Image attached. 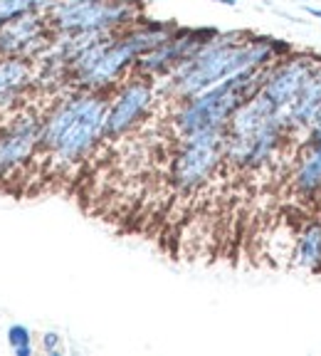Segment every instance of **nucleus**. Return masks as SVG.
<instances>
[{
  "mask_svg": "<svg viewBox=\"0 0 321 356\" xmlns=\"http://www.w3.org/2000/svg\"><path fill=\"white\" fill-rule=\"evenodd\" d=\"M289 52H292V44L282 40L240 33V30H233V33L217 30L193 57L183 60L163 77L166 92L176 102L190 99L242 70L267 67Z\"/></svg>",
  "mask_w": 321,
  "mask_h": 356,
  "instance_id": "1",
  "label": "nucleus"
},
{
  "mask_svg": "<svg viewBox=\"0 0 321 356\" xmlns=\"http://www.w3.org/2000/svg\"><path fill=\"white\" fill-rule=\"evenodd\" d=\"M287 139L279 111L257 92L225 124V163L245 173L262 171L277 161Z\"/></svg>",
  "mask_w": 321,
  "mask_h": 356,
  "instance_id": "2",
  "label": "nucleus"
},
{
  "mask_svg": "<svg viewBox=\"0 0 321 356\" xmlns=\"http://www.w3.org/2000/svg\"><path fill=\"white\" fill-rule=\"evenodd\" d=\"M52 28L44 13H25L0 25V57L38 60L52 42Z\"/></svg>",
  "mask_w": 321,
  "mask_h": 356,
  "instance_id": "11",
  "label": "nucleus"
},
{
  "mask_svg": "<svg viewBox=\"0 0 321 356\" xmlns=\"http://www.w3.org/2000/svg\"><path fill=\"white\" fill-rule=\"evenodd\" d=\"M213 3H222V6H235L238 0H213Z\"/></svg>",
  "mask_w": 321,
  "mask_h": 356,
  "instance_id": "20",
  "label": "nucleus"
},
{
  "mask_svg": "<svg viewBox=\"0 0 321 356\" xmlns=\"http://www.w3.org/2000/svg\"><path fill=\"white\" fill-rule=\"evenodd\" d=\"M52 33H119L144 20L139 0H87L62 3L47 10Z\"/></svg>",
  "mask_w": 321,
  "mask_h": 356,
  "instance_id": "5",
  "label": "nucleus"
},
{
  "mask_svg": "<svg viewBox=\"0 0 321 356\" xmlns=\"http://www.w3.org/2000/svg\"><path fill=\"white\" fill-rule=\"evenodd\" d=\"M25 13H44L47 15V6L42 0H0V25H6L8 20Z\"/></svg>",
  "mask_w": 321,
  "mask_h": 356,
  "instance_id": "16",
  "label": "nucleus"
},
{
  "mask_svg": "<svg viewBox=\"0 0 321 356\" xmlns=\"http://www.w3.org/2000/svg\"><path fill=\"white\" fill-rule=\"evenodd\" d=\"M42 3H44V6H47V10H50V8H52V6H55L57 0H42Z\"/></svg>",
  "mask_w": 321,
  "mask_h": 356,
  "instance_id": "21",
  "label": "nucleus"
},
{
  "mask_svg": "<svg viewBox=\"0 0 321 356\" xmlns=\"http://www.w3.org/2000/svg\"><path fill=\"white\" fill-rule=\"evenodd\" d=\"M319 109H321V57L314 70H311L304 87H302L299 97H297L287 109H279V117H282L289 136H294V134H299V131H304L306 136H309V129H311V124H314Z\"/></svg>",
  "mask_w": 321,
  "mask_h": 356,
  "instance_id": "13",
  "label": "nucleus"
},
{
  "mask_svg": "<svg viewBox=\"0 0 321 356\" xmlns=\"http://www.w3.org/2000/svg\"><path fill=\"white\" fill-rule=\"evenodd\" d=\"M294 265L309 273H321V222H306L294 240Z\"/></svg>",
  "mask_w": 321,
  "mask_h": 356,
  "instance_id": "15",
  "label": "nucleus"
},
{
  "mask_svg": "<svg viewBox=\"0 0 321 356\" xmlns=\"http://www.w3.org/2000/svg\"><path fill=\"white\" fill-rule=\"evenodd\" d=\"M319 57L311 52H289V55L279 57L272 65H267L265 79H262L260 95L270 102L274 109H287L297 97H299L302 87L309 79L311 70L316 67Z\"/></svg>",
  "mask_w": 321,
  "mask_h": 356,
  "instance_id": "10",
  "label": "nucleus"
},
{
  "mask_svg": "<svg viewBox=\"0 0 321 356\" xmlns=\"http://www.w3.org/2000/svg\"><path fill=\"white\" fill-rule=\"evenodd\" d=\"M62 346V337L57 332H44L42 334V349L47 351V354H57Z\"/></svg>",
  "mask_w": 321,
  "mask_h": 356,
  "instance_id": "18",
  "label": "nucleus"
},
{
  "mask_svg": "<svg viewBox=\"0 0 321 356\" xmlns=\"http://www.w3.org/2000/svg\"><path fill=\"white\" fill-rule=\"evenodd\" d=\"M309 141H314V144L321 146V109H319V114H316L314 124H311V129H309Z\"/></svg>",
  "mask_w": 321,
  "mask_h": 356,
  "instance_id": "19",
  "label": "nucleus"
},
{
  "mask_svg": "<svg viewBox=\"0 0 321 356\" xmlns=\"http://www.w3.org/2000/svg\"><path fill=\"white\" fill-rule=\"evenodd\" d=\"M8 344L15 356H33V332L25 324H13L8 327Z\"/></svg>",
  "mask_w": 321,
  "mask_h": 356,
  "instance_id": "17",
  "label": "nucleus"
},
{
  "mask_svg": "<svg viewBox=\"0 0 321 356\" xmlns=\"http://www.w3.org/2000/svg\"><path fill=\"white\" fill-rule=\"evenodd\" d=\"M292 186L302 198H311L321 191V146L309 141L297 156L292 173Z\"/></svg>",
  "mask_w": 321,
  "mask_h": 356,
  "instance_id": "14",
  "label": "nucleus"
},
{
  "mask_svg": "<svg viewBox=\"0 0 321 356\" xmlns=\"http://www.w3.org/2000/svg\"><path fill=\"white\" fill-rule=\"evenodd\" d=\"M62 3H87V0H62Z\"/></svg>",
  "mask_w": 321,
  "mask_h": 356,
  "instance_id": "22",
  "label": "nucleus"
},
{
  "mask_svg": "<svg viewBox=\"0 0 321 356\" xmlns=\"http://www.w3.org/2000/svg\"><path fill=\"white\" fill-rule=\"evenodd\" d=\"M217 30L213 28H178L171 40L144 52L139 60L133 62L131 74H139L146 79H163L173 67H178L183 60L193 57Z\"/></svg>",
  "mask_w": 321,
  "mask_h": 356,
  "instance_id": "9",
  "label": "nucleus"
},
{
  "mask_svg": "<svg viewBox=\"0 0 321 356\" xmlns=\"http://www.w3.org/2000/svg\"><path fill=\"white\" fill-rule=\"evenodd\" d=\"M35 95V67L20 57H0V114L28 104Z\"/></svg>",
  "mask_w": 321,
  "mask_h": 356,
  "instance_id": "12",
  "label": "nucleus"
},
{
  "mask_svg": "<svg viewBox=\"0 0 321 356\" xmlns=\"http://www.w3.org/2000/svg\"><path fill=\"white\" fill-rule=\"evenodd\" d=\"M222 166H225V129H208L178 141L168 168V181L176 193L190 195L211 184V178H215Z\"/></svg>",
  "mask_w": 321,
  "mask_h": 356,
  "instance_id": "4",
  "label": "nucleus"
},
{
  "mask_svg": "<svg viewBox=\"0 0 321 356\" xmlns=\"http://www.w3.org/2000/svg\"><path fill=\"white\" fill-rule=\"evenodd\" d=\"M265 70L267 67L242 70V72L213 84L211 89H205L190 99L178 102V109L173 114V129H176L178 139L198 131H208V129H225L233 111L260 92Z\"/></svg>",
  "mask_w": 321,
  "mask_h": 356,
  "instance_id": "3",
  "label": "nucleus"
},
{
  "mask_svg": "<svg viewBox=\"0 0 321 356\" xmlns=\"http://www.w3.org/2000/svg\"><path fill=\"white\" fill-rule=\"evenodd\" d=\"M109 106V92L92 89L87 106L82 109L74 124L60 136L55 146L42 156L47 161V171L65 176L87 161L92 151L104 141V117Z\"/></svg>",
  "mask_w": 321,
  "mask_h": 356,
  "instance_id": "6",
  "label": "nucleus"
},
{
  "mask_svg": "<svg viewBox=\"0 0 321 356\" xmlns=\"http://www.w3.org/2000/svg\"><path fill=\"white\" fill-rule=\"evenodd\" d=\"M42 111L28 102L10 111L0 124V184L22 176L30 163L40 159Z\"/></svg>",
  "mask_w": 321,
  "mask_h": 356,
  "instance_id": "7",
  "label": "nucleus"
},
{
  "mask_svg": "<svg viewBox=\"0 0 321 356\" xmlns=\"http://www.w3.org/2000/svg\"><path fill=\"white\" fill-rule=\"evenodd\" d=\"M156 104L154 79L131 74L109 92V106L104 117V141H119L149 119Z\"/></svg>",
  "mask_w": 321,
  "mask_h": 356,
  "instance_id": "8",
  "label": "nucleus"
}]
</instances>
